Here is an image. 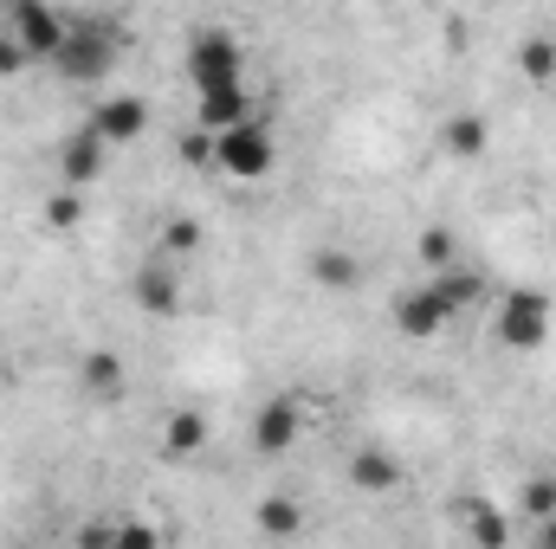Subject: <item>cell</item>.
I'll return each mask as SVG.
<instances>
[{
	"instance_id": "obj_1",
	"label": "cell",
	"mask_w": 556,
	"mask_h": 549,
	"mask_svg": "<svg viewBox=\"0 0 556 549\" xmlns=\"http://www.w3.org/2000/svg\"><path fill=\"white\" fill-rule=\"evenodd\" d=\"M551 291H538V284H518V291H505L498 297V317H492V336L511 349V356H538L544 343H551Z\"/></svg>"
},
{
	"instance_id": "obj_2",
	"label": "cell",
	"mask_w": 556,
	"mask_h": 549,
	"mask_svg": "<svg viewBox=\"0 0 556 549\" xmlns=\"http://www.w3.org/2000/svg\"><path fill=\"white\" fill-rule=\"evenodd\" d=\"M214 168L233 181H266L278 168V137L266 117H240L227 130H214Z\"/></svg>"
},
{
	"instance_id": "obj_3",
	"label": "cell",
	"mask_w": 556,
	"mask_h": 549,
	"mask_svg": "<svg viewBox=\"0 0 556 549\" xmlns=\"http://www.w3.org/2000/svg\"><path fill=\"white\" fill-rule=\"evenodd\" d=\"M117 59H124V46H117L111 26H65L59 52H52L46 65H52L65 85H104V78L117 72Z\"/></svg>"
},
{
	"instance_id": "obj_4",
	"label": "cell",
	"mask_w": 556,
	"mask_h": 549,
	"mask_svg": "<svg viewBox=\"0 0 556 549\" xmlns=\"http://www.w3.org/2000/svg\"><path fill=\"white\" fill-rule=\"evenodd\" d=\"M240 78H247V46L227 26H201L188 39V85L214 91V85H240Z\"/></svg>"
},
{
	"instance_id": "obj_5",
	"label": "cell",
	"mask_w": 556,
	"mask_h": 549,
	"mask_svg": "<svg viewBox=\"0 0 556 549\" xmlns=\"http://www.w3.org/2000/svg\"><path fill=\"white\" fill-rule=\"evenodd\" d=\"M298 433H304V408H298V395H273V401H260L253 426H247V439H253L260 459H285V452L298 446Z\"/></svg>"
},
{
	"instance_id": "obj_6",
	"label": "cell",
	"mask_w": 556,
	"mask_h": 549,
	"mask_svg": "<svg viewBox=\"0 0 556 549\" xmlns=\"http://www.w3.org/2000/svg\"><path fill=\"white\" fill-rule=\"evenodd\" d=\"M65 26H72V20H65L52 0H13V7H7V33H13L33 59H52L59 39H65Z\"/></svg>"
},
{
	"instance_id": "obj_7",
	"label": "cell",
	"mask_w": 556,
	"mask_h": 549,
	"mask_svg": "<svg viewBox=\"0 0 556 549\" xmlns=\"http://www.w3.org/2000/svg\"><path fill=\"white\" fill-rule=\"evenodd\" d=\"M446 323H453V304L433 291V278H427V284H408V291L395 297V330H402L408 343H433V336H446Z\"/></svg>"
},
{
	"instance_id": "obj_8",
	"label": "cell",
	"mask_w": 556,
	"mask_h": 549,
	"mask_svg": "<svg viewBox=\"0 0 556 549\" xmlns=\"http://www.w3.org/2000/svg\"><path fill=\"white\" fill-rule=\"evenodd\" d=\"M91 130L111 142V149H124V142L149 137V104H142V98H130V91H111V98L91 111Z\"/></svg>"
},
{
	"instance_id": "obj_9",
	"label": "cell",
	"mask_w": 556,
	"mask_h": 549,
	"mask_svg": "<svg viewBox=\"0 0 556 549\" xmlns=\"http://www.w3.org/2000/svg\"><path fill=\"white\" fill-rule=\"evenodd\" d=\"M104 149H111V142L98 137L91 124H85L78 137L59 142V175H65V188H91V181L104 175Z\"/></svg>"
},
{
	"instance_id": "obj_10",
	"label": "cell",
	"mask_w": 556,
	"mask_h": 549,
	"mask_svg": "<svg viewBox=\"0 0 556 549\" xmlns=\"http://www.w3.org/2000/svg\"><path fill=\"white\" fill-rule=\"evenodd\" d=\"M137 304L149 317H175L181 310V272H175V259L162 253V259H149L137 272Z\"/></svg>"
},
{
	"instance_id": "obj_11",
	"label": "cell",
	"mask_w": 556,
	"mask_h": 549,
	"mask_svg": "<svg viewBox=\"0 0 556 549\" xmlns=\"http://www.w3.org/2000/svg\"><path fill=\"white\" fill-rule=\"evenodd\" d=\"M350 485H356L363 498H389V491L402 485V459L382 452V446H356V452H350Z\"/></svg>"
},
{
	"instance_id": "obj_12",
	"label": "cell",
	"mask_w": 556,
	"mask_h": 549,
	"mask_svg": "<svg viewBox=\"0 0 556 549\" xmlns=\"http://www.w3.org/2000/svg\"><path fill=\"white\" fill-rule=\"evenodd\" d=\"M201 104H194V117H201V130L214 137V130H227V124H240V117H253V98H247V78L240 85H214V91H194Z\"/></svg>"
},
{
	"instance_id": "obj_13",
	"label": "cell",
	"mask_w": 556,
	"mask_h": 549,
	"mask_svg": "<svg viewBox=\"0 0 556 549\" xmlns=\"http://www.w3.org/2000/svg\"><path fill=\"white\" fill-rule=\"evenodd\" d=\"M78 388H85L91 401H117V395L130 388V369H124V356H117V349H91V356L78 362Z\"/></svg>"
},
{
	"instance_id": "obj_14",
	"label": "cell",
	"mask_w": 556,
	"mask_h": 549,
	"mask_svg": "<svg viewBox=\"0 0 556 549\" xmlns=\"http://www.w3.org/2000/svg\"><path fill=\"white\" fill-rule=\"evenodd\" d=\"M201 446H207V413L175 408L162 420V459H201Z\"/></svg>"
},
{
	"instance_id": "obj_15",
	"label": "cell",
	"mask_w": 556,
	"mask_h": 549,
	"mask_svg": "<svg viewBox=\"0 0 556 549\" xmlns=\"http://www.w3.org/2000/svg\"><path fill=\"white\" fill-rule=\"evenodd\" d=\"M311 284H317V291H337V297L356 291V284H363L356 253H343V246H317V253H311Z\"/></svg>"
},
{
	"instance_id": "obj_16",
	"label": "cell",
	"mask_w": 556,
	"mask_h": 549,
	"mask_svg": "<svg viewBox=\"0 0 556 549\" xmlns=\"http://www.w3.org/2000/svg\"><path fill=\"white\" fill-rule=\"evenodd\" d=\"M440 142H446V155L472 162V155H485L492 130H485V117H479V111H459V117H446V124H440Z\"/></svg>"
},
{
	"instance_id": "obj_17",
	"label": "cell",
	"mask_w": 556,
	"mask_h": 549,
	"mask_svg": "<svg viewBox=\"0 0 556 549\" xmlns=\"http://www.w3.org/2000/svg\"><path fill=\"white\" fill-rule=\"evenodd\" d=\"M427 278H433V291L453 304V317H459V310H472V304L485 297V278L466 272V266H440V272H427Z\"/></svg>"
},
{
	"instance_id": "obj_18",
	"label": "cell",
	"mask_w": 556,
	"mask_h": 549,
	"mask_svg": "<svg viewBox=\"0 0 556 549\" xmlns=\"http://www.w3.org/2000/svg\"><path fill=\"white\" fill-rule=\"evenodd\" d=\"M155 246H162L168 259H194V253H201V220H188V214H181V220H162Z\"/></svg>"
},
{
	"instance_id": "obj_19",
	"label": "cell",
	"mask_w": 556,
	"mask_h": 549,
	"mask_svg": "<svg viewBox=\"0 0 556 549\" xmlns=\"http://www.w3.org/2000/svg\"><path fill=\"white\" fill-rule=\"evenodd\" d=\"M260 531H266V537H298V531H304L298 498H260Z\"/></svg>"
},
{
	"instance_id": "obj_20",
	"label": "cell",
	"mask_w": 556,
	"mask_h": 549,
	"mask_svg": "<svg viewBox=\"0 0 556 549\" xmlns=\"http://www.w3.org/2000/svg\"><path fill=\"white\" fill-rule=\"evenodd\" d=\"M518 72H525L531 85H551L556 78V39H544V33L525 39V46H518Z\"/></svg>"
},
{
	"instance_id": "obj_21",
	"label": "cell",
	"mask_w": 556,
	"mask_h": 549,
	"mask_svg": "<svg viewBox=\"0 0 556 549\" xmlns=\"http://www.w3.org/2000/svg\"><path fill=\"white\" fill-rule=\"evenodd\" d=\"M518 511H525L531 524L551 518L556 511V478H525V485H518Z\"/></svg>"
},
{
	"instance_id": "obj_22",
	"label": "cell",
	"mask_w": 556,
	"mask_h": 549,
	"mask_svg": "<svg viewBox=\"0 0 556 549\" xmlns=\"http://www.w3.org/2000/svg\"><path fill=\"white\" fill-rule=\"evenodd\" d=\"M78 220H85V201H78V188H59V194L46 201V227H52V233H72Z\"/></svg>"
},
{
	"instance_id": "obj_23",
	"label": "cell",
	"mask_w": 556,
	"mask_h": 549,
	"mask_svg": "<svg viewBox=\"0 0 556 549\" xmlns=\"http://www.w3.org/2000/svg\"><path fill=\"white\" fill-rule=\"evenodd\" d=\"M415 253H420V266H427V272L453 266V233H446V227H427V233L415 240Z\"/></svg>"
},
{
	"instance_id": "obj_24",
	"label": "cell",
	"mask_w": 556,
	"mask_h": 549,
	"mask_svg": "<svg viewBox=\"0 0 556 549\" xmlns=\"http://www.w3.org/2000/svg\"><path fill=\"white\" fill-rule=\"evenodd\" d=\"M466 537H472V544H511V524H505L498 511H485V505H479V511L466 518Z\"/></svg>"
},
{
	"instance_id": "obj_25",
	"label": "cell",
	"mask_w": 556,
	"mask_h": 549,
	"mask_svg": "<svg viewBox=\"0 0 556 549\" xmlns=\"http://www.w3.org/2000/svg\"><path fill=\"white\" fill-rule=\"evenodd\" d=\"M26 65H33V52H26V46H20V39L7 33V39H0V78H20Z\"/></svg>"
},
{
	"instance_id": "obj_26",
	"label": "cell",
	"mask_w": 556,
	"mask_h": 549,
	"mask_svg": "<svg viewBox=\"0 0 556 549\" xmlns=\"http://www.w3.org/2000/svg\"><path fill=\"white\" fill-rule=\"evenodd\" d=\"M531 531H538V549H556V511H551V518H538Z\"/></svg>"
},
{
	"instance_id": "obj_27",
	"label": "cell",
	"mask_w": 556,
	"mask_h": 549,
	"mask_svg": "<svg viewBox=\"0 0 556 549\" xmlns=\"http://www.w3.org/2000/svg\"><path fill=\"white\" fill-rule=\"evenodd\" d=\"M0 39H7V13H0Z\"/></svg>"
},
{
	"instance_id": "obj_28",
	"label": "cell",
	"mask_w": 556,
	"mask_h": 549,
	"mask_svg": "<svg viewBox=\"0 0 556 549\" xmlns=\"http://www.w3.org/2000/svg\"><path fill=\"white\" fill-rule=\"evenodd\" d=\"M0 7H13V0H0Z\"/></svg>"
}]
</instances>
